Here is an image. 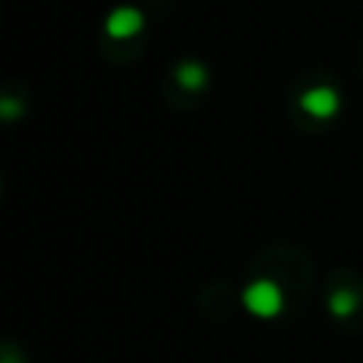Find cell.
<instances>
[{
  "instance_id": "1",
  "label": "cell",
  "mask_w": 363,
  "mask_h": 363,
  "mask_svg": "<svg viewBox=\"0 0 363 363\" xmlns=\"http://www.w3.org/2000/svg\"><path fill=\"white\" fill-rule=\"evenodd\" d=\"M244 303L258 318H275L284 309V292H281V286L275 281L258 278L244 289Z\"/></svg>"
},
{
  "instance_id": "2",
  "label": "cell",
  "mask_w": 363,
  "mask_h": 363,
  "mask_svg": "<svg viewBox=\"0 0 363 363\" xmlns=\"http://www.w3.org/2000/svg\"><path fill=\"white\" fill-rule=\"evenodd\" d=\"M301 108L315 116V119H332L337 111H340V96L335 88L329 85H318V88H309L303 96H301Z\"/></svg>"
},
{
  "instance_id": "3",
  "label": "cell",
  "mask_w": 363,
  "mask_h": 363,
  "mask_svg": "<svg viewBox=\"0 0 363 363\" xmlns=\"http://www.w3.org/2000/svg\"><path fill=\"white\" fill-rule=\"evenodd\" d=\"M142 26H145V17H142V11L133 9V6H119V9H113V11L105 17V31H108L113 40H128V37L139 34Z\"/></svg>"
},
{
  "instance_id": "4",
  "label": "cell",
  "mask_w": 363,
  "mask_h": 363,
  "mask_svg": "<svg viewBox=\"0 0 363 363\" xmlns=\"http://www.w3.org/2000/svg\"><path fill=\"white\" fill-rule=\"evenodd\" d=\"M176 79L184 91H201L207 85V71L199 62H179L176 65Z\"/></svg>"
},
{
  "instance_id": "5",
  "label": "cell",
  "mask_w": 363,
  "mask_h": 363,
  "mask_svg": "<svg viewBox=\"0 0 363 363\" xmlns=\"http://www.w3.org/2000/svg\"><path fill=\"white\" fill-rule=\"evenodd\" d=\"M354 309H357V295H354V292H349V289H335V292L329 295V312H332L335 318H349Z\"/></svg>"
},
{
  "instance_id": "6",
  "label": "cell",
  "mask_w": 363,
  "mask_h": 363,
  "mask_svg": "<svg viewBox=\"0 0 363 363\" xmlns=\"http://www.w3.org/2000/svg\"><path fill=\"white\" fill-rule=\"evenodd\" d=\"M0 363H23V354L11 343H0Z\"/></svg>"
}]
</instances>
